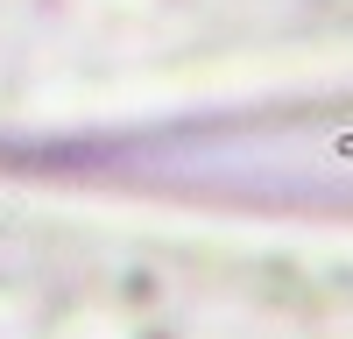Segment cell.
Instances as JSON below:
<instances>
[{"mask_svg":"<svg viewBox=\"0 0 353 339\" xmlns=\"http://www.w3.org/2000/svg\"><path fill=\"white\" fill-rule=\"evenodd\" d=\"M0 339H353V234L0 191Z\"/></svg>","mask_w":353,"mask_h":339,"instance_id":"6da1fadb","label":"cell"},{"mask_svg":"<svg viewBox=\"0 0 353 339\" xmlns=\"http://www.w3.org/2000/svg\"><path fill=\"white\" fill-rule=\"evenodd\" d=\"M353 78V0H0V134Z\"/></svg>","mask_w":353,"mask_h":339,"instance_id":"7a4b0ae2","label":"cell"}]
</instances>
